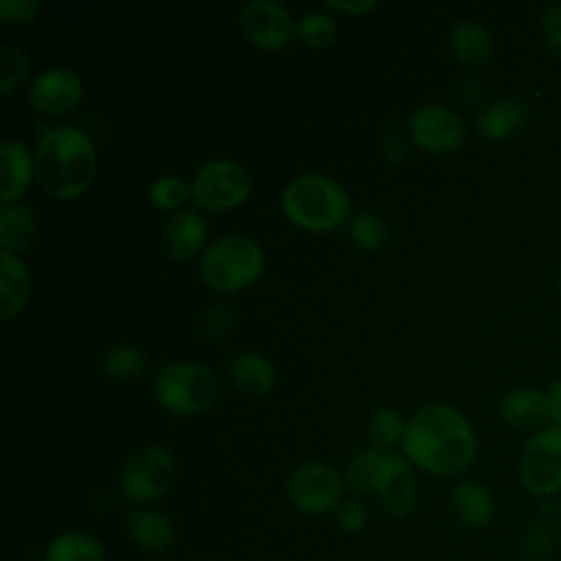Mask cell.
Returning a JSON list of instances; mask_svg holds the SVG:
<instances>
[{"instance_id": "cell-1", "label": "cell", "mask_w": 561, "mask_h": 561, "mask_svg": "<svg viewBox=\"0 0 561 561\" xmlns=\"http://www.w3.org/2000/svg\"><path fill=\"white\" fill-rule=\"evenodd\" d=\"M401 445L405 458L432 476H456L476 458L469 421L447 403L421 408L408 421Z\"/></svg>"}, {"instance_id": "cell-2", "label": "cell", "mask_w": 561, "mask_h": 561, "mask_svg": "<svg viewBox=\"0 0 561 561\" xmlns=\"http://www.w3.org/2000/svg\"><path fill=\"white\" fill-rule=\"evenodd\" d=\"M96 151L77 127L48 129L35 149V180L55 199L79 197L94 180Z\"/></svg>"}, {"instance_id": "cell-3", "label": "cell", "mask_w": 561, "mask_h": 561, "mask_svg": "<svg viewBox=\"0 0 561 561\" xmlns=\"http://www.w3.org/2000/svg\"><path fill=\"white\" fill-rule=\"evenodd\" d=\"M344 482L357 491H370L383 511L405 517L416 504V482L412 462L383 447H368L353 456L344 469Z\"/></svg>"}, {"instance_id": "cell-4", "label": "cell", "mask_w": 561, "mask_h": 561, "mask_svg": "<svg viewBox=\"0 0 561 561\" xmlns=\"http://www.w3.org/2000/svg\"><path fill=\"white\" fill-rule=\"evenodd\" d=\"M280 206L291 224L309 232H331L351 217L346 188L320 173L294 178L280 195Z\"/></svg>"}, {"instance_id": "cell-5", "label": "cell", "mask_w": 561, "mask_h": 561, "mask_svg": "<svg viewBox=\"0 0 561 561\" xmlns=\"http://www.w3.org/2000/svg\"><path fill=\"white\" fill-rule=\"evenodd\" d=\"M219 394L215 373L199 362H169L153 381L156 403L175 416H195L215 405Z\"/></svg>"}, {"instance_id": "cell-6", "label": "cell", "mask_w": 561, "mask_h": 561, "mask_svg": "<svg viewBox=\"0 0 561 561\" xmlns=\"http://www.w3.org/2000/svg\"><path fill=\"white\" fill-rule=\"evenodd\" d=\"M265 267L261 245L241 234L217 239L202 256L199 272L204 283L215 291H239L252 285Z\"/></svg>"}, {"instance_id": "cell-7", "label": "cell", "mask_w": 561, "mask_h": 561, "mask_svg": "<svg viewBox=\"0 0 561 561\" xmlns=\"http://www.w3.org/2000/svg\"><path fill=\"white\" fill-rule=\"evenodd\" d=\"M175 456L160 445H147L134 451L118 476L123 495L134 504H149L160 500L175 482Z\"/></svg>"}, {"instance_id": "cell-8", "label": "cell", "mask_w": 561, "mask_h": 561, "mask_svg": "<svg viewBox=\"0 0 561 561\" xmlns=\"http://www.w3.org/2000/svg\"><path fill=\"white\" fill-rule=\"evenodd\" d=\"M519 480L530 495L550 497L561 491V427L537 430L519 454Z\"/></svg>"}, {"instance_id": "cell-9", "label": "cell", "mask_w": 561, "mask_h": 561, "mask_svg": "<svg viewBox=\"0 0 561 561\" xmlns=\"http://www.w3.org/2000/svg\"><path fill=\"white\" fill-rule=\"evenodd\" d=\"M250 195V175L234 160H210L202 164L191 182V199L204 210H230Z\"/></svg>"}, {"instance_id": "cell-10", "label": "cell", "mask_w": 561, "mask_h": 561, "mask_svg": "<svg viewBox=\"0 0 561 561\" xmlns=\"http://www.w3.org/2000/svg\"><path fill=\"white\" fill-rule=\"evenodd\" d=\"M344 480L324 462L298 465L287 478L289 502L307 515H322L335 511L342 502Z\"/></svg>"}, {"instance_id": "cell-11", "label": "cell", "mask_w": 561, "mask_h": 561, "mask_svg": "<svg viewBox=\"0 0 561 561\" xmlns=\"http://www.w3.org/2000/svg\"><path fill=\"white\" fill-rule=\"evenodd\" d=\"M241 33L263 50H280L296 35L289 11L274 0H252L239 11Z\"/></svg>"}, {"instance_id": "cell-12", "label": "cell", "mask_w": 561, "mask_h": 561, "mask_svg": "<svg viewBox=\"0 0 561 561\" xmlns=\"http://www.w3.org/2000/svg\"><path fill=\"white\" fill-rule=\"evenodd\" d=\"M412 140L432 153H449L465 140V125L456 112L443 105H425L410 118Z\"/></svg>"}, {"instance_id": "cell-13", "label": "cell", "mask_w": 561, "mask_h": 561, "mask_svg": "<svg viewBox=\"0 0 561 561\" xmlns=\"http://www.w3.org/2000/svg\"><path fill=\"white\" fill-rule=\"evenodd\" d=\"M81 101V79L68 68H48L39 72L28 88V103L35 112L59 116L72 112Z\"/></svg>"}, {"instance_id": "cell-14", "label": "cell", "mask_w": 561, "mask_h": 561, "mask_svg": "<svg viewBox=\"0 0 561 561\" xmlns=\"http://www.w3.org/2000/svg\"><path fill=\"white\" fill-rule=\"evenodd\" d=\"M528 118V103L519 96H502L484 105L476 116V129L484 140L502 142L511 138Z\"/></svg>"}, {"instance_id": "cell-15", "label": "cell", "mask_w": 561, "mask_h": 561, "mask_svg": "<svg viewBox=\"0 0 561 561\" xmlns=\"http://www.w3.org/2000/svg\"><path fill=\"white\" fill-rule=\"evenodd\" d=\"M35 171V158L28 147L20 140H7L0 147V199L2 204L18 202Z\"/></svg>"}, {"instance_id": "cell-16", "label": "cell", "mask_w": 561, "mask_h": 561, "mask_svg": "<svg viewBox=\"0 0 561 561\" xmlns=\"http://www.w3.org/2000/svg\"><path fill=\"white\" fill-rule=\"evenodd\" d=\"M502 421L511 427L530 430L550 423L548 419V394L537 388H515L506 392L497 408Z\"/></svg>"}, {"instance_id": "cell-17", "label": "cell", "mask_w": 561, "mask_h": 561, "mask_svg": "<svg viewBox=\"0 0 561 561\" xmlns=\"http://www.w3.org/2000/svg\"><path fill=\"white\" fill-rule=\"evenodd\" d=\"M33 291L31 272L18 259V254L2 252L0 254V318L4 322L13 320L28 302Z\"/></svg>"}, {"instance_id": "cell-18", "label": "cell", "mask_w": 561, "mask_h": 561, "mask_svg": "<svg viewBox=\"0 0 561 561\" xmlns=\"http://www.w3.org/2000/svg\"><path fill=\"white\" fill-rule=\"evenodd\" d=\"M129 539L147 552H167L175 541L171 519L156 508H136L127 517Z\"/></svg>"}, {"instance_id": "cell-19", "label": "cell", "mask_w": 561, "mask_h": 561, "mask_svg": "<svg viewBox=\"0 0 561 561\" xmlns=\"http://www.w3.org/2000/svg\"><path fill=\"white\" fill-rule=\"evenodd\" d=\"M164 248L167 254L182 263L188 261L206 241V224L193 210H178L164 224Z\"/></svg>"}, {"instance_id": "cell-20", "label": "cell", "mask_w": 561, "mask_h": 561, "mask_svg": "<svg viewBox=\"0 0 561 561\" xmlns=\"http://www.w3.org/2000/svg\"><path fill=\"white\" fill-rule=\"evenodd\" d=\"M451 508L467 528H484L493 519L495 502L484 484L467 480L451 491Z\"/></svg>"}, {"instance_id": "cell-21", "label": "cell", "mask_w": 561, "mask_h": 561, "mask_svg": "<svg viewBox=\"0 0 561 561\" xmlns=\"http://www.w3.org/2000/svg\"><path fill=\"white\" fill-rule=\"evenodd\" d=\"M230 381L239 392L267 394L276 383V370L272 362L259 353L243 351L230 362Z\"/></svg>"}, {"instance_id": "cell-22", "label": "cell", "mask_w": 561, "mask_h": 561, "mask_svg": "<svg viewBox=\"0 0 561 561\" xmlns=\"http://www.w3.org/2000/svg\"><path fill=\"white\" fill-rule=\"evenodd\" d=\"M44 561H105V548L88 530H64L48 541Z\"/></svg>"}, {"instance_id": "cell-23", "label": "cell", "mask_w": 561, "mask_h": 561, "mask_svg": "<svg viewBox=\"0 0 561 561\" xmlns=\"http://www.w3.org/2000/svg\"><path fill=\"white\" fill-rule=\"evenodd\" d=\"M35 230H37V221L26 206H22L18 202L2 204V208H0L2 252L18 254V252L26 250L35 237Z\"/></svg>"}, {"instance_id": "cell-24", "label": "cell", "mask_w": 561, "mask_h": 561, "mask_svg": "<svg viewBox=\"0 0 561 561\" xmlns=\"http://www.w3.org/2000/svg\"><path fill=\"white\" fill-rule=\"evenodd\" d=\"M491 35L484 26L476 22H460L454 26L449 35V50L451 55L467 66H476L489 59L491 55Z\"/></svg>"}, {"instance_id": "cell-25", "label": "cell", "mask_w": 561, "mask_h": 561, "mask_svg": "<svg viewBox=\"0 0 561 561\" xmlns=\"http://www.w3.org/2000/svg\"><path fill=\"white\" fill-rule=\"evenodd\" d=\"M145 364H147V357L138 346L118 344L107 351L103 359V370L116 381H129L145 370Z\"/></svg>"}, {"instance_id": "cell-26", "label": "cell", "mask_w": 561, "mask_h": 561, "mask_svg": "<svg viewBox=\"0 0 561 561\" xmlns=\"http://www.w3.org/2000/svg\"><path fill=\"white\" fill-rule=\"evenodd\" d=\"M405 425L408 423H403L399 412H394L390 408H379L373 412V416L368 421V432H370L375 447L392 449L397 443L403 440Z\"/></svg>"}, {"instance_id": "cell-27", "label": "cell", "mask_w": 561, "mask_h": 561, "mask_svg": "<svg viewBox=\"0 0 561 561\" xmlns=\"http://www.w3.org/2000/svg\"><path fill=\"white\" fill-rule=\"evenodd\" d=\"M188 197H191V186L178 175H160L149 186V202L160 210L182 208Z\"/></svg>"}, {"instance_id": "cell-28", "label": "cell", "mask_w": 561, "mask_h": 561, "mask_svg": "<svg viewBox=\"0 0 561 561\" xmlns=\"http://www.w3.org/2000/svg\"><path fill=\"white\" fill-rule=\"evenodd\" d=\"M337 26L329 13H305L296 24L298 39L309 48H324L335 39Z\"/></svg>"}, {"instance_id": "cell-29", "label": "cell", "mask_w": 561, "mask_h": 561, "mask_svg": "<svg viewBox=\"0 0 561 561\" xmlns=\"http://www.w3.org/2000/svg\"><path fill=\"white\" fill-rule=\"evenodd\" d=\"M348 234L362 250H379L388 239V226L375 213L362 210L351 219Z\"/></svg>"}, {"instance_id": "cell-30", "label": "cell", "mask_w": 561, "mask_h": 561, "mask_svg": "<svg viewBox=\"0 0 561 561\" xmlns=\"http://www.w3.org/2000/svg\"><path fill=\"white\" fill-rule=\"evenodd\" d=\"M28 72V59L22 48L13 44L0 46V92L7 96Z\"/></svg>"}, {"instance_id": "cell-31", "label": "cell", "mask_w": 561, "mask_h": 561, "mask_svg": "<svg viewBox=\"0 0 561 561\" xmlns=\"http://www.w3.org/2000/svg\"><path fill=\"white\" fill-rule=\"evenodd\" d=\"M552 526L543 519L535 522L528 526V530L524 533L522 539V554L524 561H546L552 552L554 546V537H552Z\"/></svg>"}, {"instance_id": "cell-32", "label": "cell", "mask_w": 561, "mask_h": 561, "mask_svg": "<svg viewBox=\"0 0 561 561\" xmlns=\"http://www.w3.org/2000/svg\"><path fill=\"white\" fill-rule=\"evenodd\" d=\"M335 522L344 533H362L366 528L368 515L362 502L357 500H342L335 508Z\"/></svg>"}, {"instance_id": "cell-33", "label": "cell", "mask_w": 561, "mask_h": 561, "mask_svg": "<svg viewBox=\"0 0 561 561\" xmlns=\"http://www.w3.org/2000/svg\"><path fill=\"white\" fill-rule=\"evenodd\" d=\"M39 9L42 4L37 0H2L0 18L9 24H26L37 18Z\"/></svg>"}, {"instance_id": "cell-34", "label": "cell", "mask_w": 561, "mask_h": 561, "mask_svg": "<svg viewBox=\"0 0 561 561\" xmlns=\"http://www.w3.org/2000/svg\"><path fill=\"white\" fill-rule=\"evenodd\" d=\"M541 35L546 46L561 55V4H552L541 18Z\"/></svg>"}, {"instance_id": "cell-35", "label": "cell", "mask_w": 561, "mask_h": 561, "mask_svg": "<svg viewBox=\"0 0 561 561\" xmlns=\"http://www.w3.org/2000/svg\"><path fill=\"white\" fill-rule=\"evenodd\" d=\"M228 322H230V311L224 305H215L204 316V333L213 335V337L221 335L224 329L228 327Z\"/></svg>"}, {"instance_id": "cell-36", "label": "cell", "mask_w": 561, "mask_h": 561, "mask_svg": "<svg viewBox=\"0 0 561 561\" xmlns=\"http://www.w3.org/2000/svg\"><path fill=\"white\" fill-rule=\"evenodd\" d=\"M548 419L550 425L561 427V379H552L548 388Z\"/></svg>"}, {"instance_id": "cell-37", "label": "cell", "mask_w": 561, "mask_h": 561, "mask_svg": "<svg viewBox=\"0 0 561 561\" xmlns=\"http://www.w3.org/2000/svg\"><path fill=\"white\" fill-rule=\"evenodd\" d=\"M327 7L333 9V11L346 13V15H362V13H368L370 9H375L377 2H375V0H362V2H337V0H329Z\"/></svg>"}, {"instance_id": "cell-38", "label": "cell", "mask_w": 561, "mask_h": 561, "mask_svg": "<svg viewBox=\"0 0 561 561\" xmlns=\"http://www.w3.org/2000/svg\"><path fill=\"white\" fill-rule=\"evenodd\" d=\"M386 153L392 158V160H397V158H401L403 153H405V145H401L399 142V138H388L386 140Z\"/></svg>"}, {"instance_id": "cell-39", "label": "cell", "mask_w": 561, "mask_h": 561, "mask_svg": "<svg viewBox=\"0 0 561 561\" xmlns=\"http://www.w3.org/2000/svg\"><path fill=\"white\" fill-rule=\"evenodd\" d=\"M559 287H561V270H559Z\"/></svg>"}, {"instance_id": "cell-40", "label": "cell", "mask_w": 561, "mask_h": 561, "mask_svg": "<svg viewBox=\"0 0 561 561\" xmlns=\"http://www.w3.org/2000/svg\"><path fill=\"white\" fill-rule=\"evenodd\" d=\"M559 517H561V500H559Z\"/></svg>"}]
</instances>
